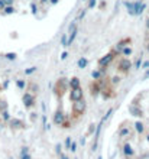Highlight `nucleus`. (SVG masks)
Segmentation results:
<instances>
[{"label":"nucleus","instance_id":"obj_1","mask_svg":"<svg viewBox=\"0 0 149 159\" xmlns=\"http://www.w3.org/2000/svg\"><path fill=\"white\" fill-rule=\"evenodd\" d=\"M70 100L71 101H80L83 100V90L81 88H71L70 93Z\"/></svg>","mask_w":149,"mask_h":159},{"label":"nucleus","instance_id":"obj_2","mask_svg":"<svg viewBox=\"0 0 149 159\" xmlns=\"http://www.w3.org/2000/svg\"><path fill=\"white\" fill-rule=\"evenodd\" d=\"M72 111L75 114H83L86 111V103L84 100H80V101H74V104H72Z\"/></svg>","mask_w":149,"mask_h":159},{"label":"nucleus","instance_id":"obj_3","mask_svg":"<svg viewBox=\"0 0 149 159\" xmlns=\"http://www.w3.org/2000/svg\"><path fill=\"white\" fill-rule=\"evenodd\" d=\"M64 120H65L64 113H62V111H57V113H55V117H54L55 125H64Z\"/></svg>","mask_w":149,"mask_h":159},{"label":"nucleus","instance_id":"obj_4","mask_svg":"<svg viewBox=\"0 0 149 159\" xmlns=\"http://www.w3.org/2000/svg\"><path fill=\"white\" fill-rule=\"evenodd\" d=\"M130 65H132V64H130V61H129V59H123V61H122V62H120V71H123V72H128L129 71V68H130Z\"/></svg>","mask_w":149,"mask_h":159},{"label":"nucleus","instance_id":"obj_5","mask_svg":"<svg viewBox=\"0 0 149 159\" xmlns=\"http://www.w3.org/2000/svg\"><path fill=\"white\" fill-rule=\"evenodd\" d=\"M23 101L26 103V106H28V107H30V106L33 104V96H30L29 93H26L25 96H23Z\"/></svg>","mask_w":149,"mask_h":159},{"label":"nucleus","instance_id":"obj_6","mask_svg":"<svg viewBox=\"0 0 149 159\" xmlns=\"http://www.w3.org/2000/svg\"><path fill=\"white\" fill-rule=\"evenodd\" d=\"M112 59H113V55H112V54L106 55L104 58H101V59H100V65H101V67H103V65H107V64L110 62Z\"/></svg>","mask_w":149,"mask_h":159},{"label":"nucleus","instance_id":"obj_7","mask_svg":"<svg viewBox=\"0 0 149 159\" xmlns=\"http://www.w3.org/2000/svg\"><path fill=\"white\" fill-rule=\"evenodd\" d=\"M70 87L71 88H78L80 87V80L78 78H72L70 81Z\"/></svg>","mask_w":149,"mask_h":159},{"label":"nucleus","instance_id":"obj_8","mask_svg":"<svg viewBox=\"0 0 149 159\" xmlns=\"http://www.w3.org/2000/svg\"><path fill=\"white\" fill-rule=\"evenodd\" d=\"M126 7H128V10H129V13L130 15H135V3H126Z\"/></svg>","mask_w":149,"mask_h":159},{"label":"nucleus","instance_id":"obj_9","mask_svg":"<svg viewBox=\"0 0 149 159\" xmlns=\"http://www.w3.org/2000/svg\"><path fill=\"white\" fill-rule=\"evenodd\" d=\"M122 54H123L124 57H129V55L132 54V48H130V46H124L123 49H122Z\"/></svg>","mask_w":149,"mask_h":159},{"label":"nucleus","instance_id":"obj_10","mask_svg":"<svg viewBox=\"0 0 149 159\" xmlns=\"http://www.w3.org/2000/svg\"><path fill=\"white\" fill-rule=\"evenodd\" d=\"M124 153L129 156L133 155V151H132V148H130V145H126V146H124Z\"/></svg>","mask_w":149,"mask_h":159},{"label":"nucleus","instance_id":"obj_11","mask_svg":"<svg viewBox=\"0 0 149 159\" xmlns=\"http://www.w3.org/2000/svg\"><path fill=\"white\" fill-rule=\"evenodd\" d=\"M13 12H15V7H13V6H6V7H4V13H6V15H12Z\"/></svg>","mask_w":149,"mask_h":159},{"label":"nucleus","instance_id":"obj_12","mask_svg":"<svg viewBox=\"0 0 149 159\" xmlns=\"http://www.w3.org/2000/svg\"><path fill=\"white\" fill-rule=\"evenodd\" d=\"M62 46H68V35H62Z\"/></svg>","mask_w":149,"mask_h":159},{"label":"nucleus","instance_id":"obj_13","mask_svg":"<svg viewBox=\"0 0 149 159\" xmlns=\"http://www.w3.org/2000/svg\"><path fill=\"white\" fill-rule=\"evenodd\" d=\"M86 65H87V59H86V58H81V59L78 61V67H80V68H84Z\"/></svg>","mask_w":149,"mask_h":159},{"label":"nucleus","instance_id":"obj_14","mask_svg":"<svg viewBox=\"0 0 149 159\" xmlns=\"http://www.w3.org/2000/svg\"><path fill=\"white\" fill-rule=\"evenodd\" d=\"M136 130L139 132V133H142V132H143V125H142V123H139V121L136 123Z\"/></svg>","mask_w":149,"mask_h":159},{"label":"nucleus","instance_id":"obj_15","mask_svg":"<svg viewBox=\"0 0 149 159\" xmlns=\"http://www.w3.org/2000/svg\"><path fill=\"white\" fill-rule=\"evenodd\" d=\"M93 78H94V80H99L100 78V72L99 71H93Z\"/></svg>","mask_w":149,"mask_h":159},{"label":"nucleus","instance_id":"obj_16","mask_svg":"<svg viewBox=\"0 0 149 159\" xmlns=\"http://www.w3.org/2000/svg\"><path fill=\"white\" fill-rule=\"evenodd\" d=\"M95 3H97V0H90V3H88V7H94L95 6Z\"/></svg>","mask_w":149,"mask_h":159},{"label":"nucleus","instance_id":"obj_17","mask_svg":"<svg viewBox=\"0 0 149 159\" xmlns=\"http://www.w3.org/2000/svg\"><path fill=\"white\" fill-rule=\"evenodd\" d=\"M4 2V4H7V6H10V4L13 3V0H3Z\"/></svg>","mask_w":149,"mask_h":159},{"label":"nucleus","instance_id":"obj_18","mask_svg":"<svg viewBox=\"0 0 149 159\" xmlns=\"http://www.w3.org/2000/svg\"><path fill=\"white\" fill-rule=\"evenodd\" d=\"M22 159H30V155L29 153H25V155H22Z\"/></svg>","mask_w":149,"mask_h":159},{"label":"nucleus","instance_id":"obj_19","mask_svg":"<svg viewBox=\"0 0 149 159\" xmlns=\"http://www.w3.org/2000/svg\"><path fill=\"white\" fill-rule=\"evenodd\" d=\"M119 81H120V78H119V77H114V78H113V84H117V83H119Z\"/></svg>","mask_w":149,"mask_h":159},{"label":"nucleus","instance_id":"obj_20","mask_svg":"<svg viewBox=\"0 0 149 159\" xmlns=\"http://www.w3.org/2000/svg\"><path fill=\"white\" fill-rule=\"evenodd\" d=\"M15 57H16L15 54H7V58L9 59H15Z\"/></svg>","mask_w":149,"mask_h":159},{"label":"nucleus","instance_id":"obj_21","mask_svg":"<svg viewBox=\"0 0 149 159\" xmlns=\"http://www.w3.org/2000/svg\"><path fill=\"white\" fill-rule=\"evenodd\" d=\"M17 85H19V87H21V88H23V87H25V84H23V81H17Z\"/></svg>","mask_w":149,"mask_h":159},{"label":"nucleus","instance_id":"obj_22","mask_svg":"<svg viewBox=\"0 0 149 159\" xmlns=\"http://www.w3.org/2000/svg\"><path fill=\"white\" fill-rule=\"evenodd\" d=\"M6 7V4H4V2L3 0H0V9H4Z\"/></svg>","mask_w":149,"mask_h":159},{"label":"nucleus","instance_id":"obj_23","mask_svg":"<svg viewBox=\"0 0 149 159\" xmlns=\"http://www.w3.org/2000/svg\"><path fill=\"white\" fill-rule=\"evenodd\" d=\"M67 57H68V54H67V52H64V54H62V57H61V59H65Z\"/></svg>","mask_w":149,"mask_h":159},{"label":"nucleus","instance_id":"obj_24","mask_svg":"<svg viewBox=\"0 0 149 159\" xmlns=\"http://www.w3.org/2000/svg\"><path fill=\"white\" fill-rule=\"evenodd\" d=\"M143 68H149V61H146V62L143 64Z\"/></svg>","mask_w":149,"mask_h":159},{"label":"nucleus","instance_id":"obj_25","mask_svg":"<svg viewBox=\"0 0 149 159\" xmlns=\"http://www.w3.org/2000/svg\"><path fill=\"white\" fill-rule=\"evenodd\" d=\"M71 151H75V143L72 142V145H71Z\"/></svg>","mask_w":149,"mask_h":159},{"label":"nucleus","instance_id":"obj_26","mask_svg":"<svg viewBox=\"0 0 149 159\" xmlns=\"http://www.w3.org/2000/svg\"><path fill=\"white\" fill-rule=\"evenodd\" d=\"M146 28L149 29V19H146Z\"/></svg>","mask_w":149,"mask_h":159},{"label":"nucleus","instance_id":"obj_27","mask_svg":"<svg viewBox=\"0 0 149 159\" xmlns=\"http://www.w3.org/2000/svg\"><path fill=\"white\" fill-rule=\"evenodd\" d=\"M57 2H58V0H51V3H52V4H55Z\"/></svg>","mask_w":149,"mask_h":159},{"label":"nucleus","instance_id":"obj_28","mask_svg":"<svg viewBox=\"0 0 149 159\" xmlns=\"http://www.w3.org/2000/svg\"><path fill=\"white\" fill-rule=\"evenodd\" d=\"M145 77H149V70L146 71V74H145Z\"/></svg>","mask_w":149,"mask_h":159},{"label":"nucleus","instance_id":"obj_29","mask_svg":"<svg viewBox=\"0 0 149 159\" xmlns=\"http://www.w3.org/2000/svg\"><path fill=\"white\" fill-rule=\"evenodd\" d=\"M146 49H148V52H149V43H148V45H146Z\"/></svg>","mask_w":149,"mask_h":159},{"label":"nucleus","instance_id":"obj_30","mask_svg":"<svg viewBox=\"0 0 149 159\" xmlns=\"http://www.w3.org/2000/svg\"><path fill=\"white\" fill-rule=\"evenodd\" d=\"M100 159H101V158H100Z\"/></svg>","mask_w":149,"mask_h":159}]
</instances>
